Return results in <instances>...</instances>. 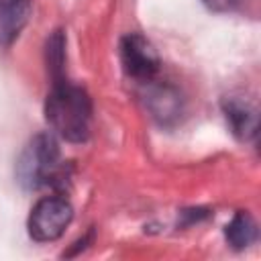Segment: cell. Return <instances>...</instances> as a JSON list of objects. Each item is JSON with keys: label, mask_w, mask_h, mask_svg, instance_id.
Listing matches in <instances>:
<instances>
[{"label": "cell", "mask_w": 261, "mask_h": 261, "mask_svg": "<svg viewBox=\"0 0 261 261\" xmlns=\"http://www.w3.org/2000/svg\"><path fill=\"white\" fill-rule=\"evenodd\" d=\"M92 104L80 86L69 84L67 80L51 84V92L45 100V118L51 128L71 143H82L90 133Z\"/></svg>", "instance_id": "1"}, {"label": "cell", "mask_w": 261, "mask_h": 261, "mask_svg": "<svg viewBox=\"0 0 261 261\" xmlns=\"http://www.w3.org/2000/svg\"><path fill=\"white\" fill-rule=\"evenodd\" d=\"M145 104L151 116L161 124H171L181 116V94L169 84H149Z\"/></svg>", "instance_id": "5"}, {"label": "cell", "mask_w": 261, "mask_h": 261, "mask_svg": "<svg viewBox=\"0 0 261 261\" xmlns=\"http://www.w3.org/2000/svg\"><path fill=\"white\" fill-rule=\"evenodd\" d=\"M210 8H214V10H226V8H230L237 0H204Z\"/></svg>", "instance_id": "10"}, {"label": "cell", "mask_w": 261, "mask_h": 261, "mask_svg": "<svg viewBox=\"0 0 261 261\" xmlns=\"http://www.w3.org/2000/svg\"><path fill=\"white\" fill-rule=\"evenodd\" d=\"M59 171H61V161L55 139L51 135L33 137L16 163L18 181L29 190H37L47 184H53Z\"/></svg>", "instance_id": "2"}, {"label": "cell", "mask_w": 261, "mask_h": 261, "mask_svg": "<svg viewBox=\"0 0 261 261\" xmlns=\"http://www.w3.org/2000/svg\"><path fill=\"white\" fill-rule=\"evenodd\" d=\"M224 237L232 249H245L257 239V224L249 212H237L224 228Z\"/></svg>", "instance_id": "8"}, {"label": "cell", "mask_w": 261, "mask_h": 261, "mask_svg": "<svg viewBox=\"0 0 261 261\" xmlns=\"http://www.w3.org/2000/svg\"><path fill=\"white\" fill-rule=\"evenodd\" d=\"M71 216H73V210L65 198H59V196L41 198L31 210L29 232L35 241H41V243L55 241L67 228V224L71 222Z\"/></svg>", "instance_id": "3"}, {"label": "cell", "mask_w": 261, "mask_h": 261, "mask_svg": "<svg viewBox=\"0 0 261 261\" xmlns=\"http://www.w3.org/2000/svg\"><path fill=\"white\" fill-rule=\"evenodd\" d=\"M222 108L232 133L241 141H251L257 137V110L247 100L230 96L222 102Z\"/></svg>", "instance_id": "6"}, {"label": "cell", "mask_w": 261, "mask_h": 261, "mask_svg": "<svg viewBox=\"0 0 261 261\" xmlns=\"http://www.w3.org/2000/svg\"><path fill=\"white\" fill-rule=\"evenodd\" d=\"M120 63L130 77L151 82L159 69V55L151 41L139 33H130L120 41Z\"/></svg>", "instance_id": "4"}, {"label": "cell", "mask_w": 261, "mask_h": 261, "mask_svg": "<svg viewBox=\"0 0 261 261\" xmlns=\"http://www.w3.org/2000/svg\"><path fill=\"white\" fill-rule=\"evenodd\" d=\"M29 18V0H0V43H10Z\"/></svg>", "instance_id": "7"}, {"label": "cell", "mask_w": 261, "mask_h": 261, "mask_svg": "<svg viewBox=\"0 0 261 261\" xmlns=\"http://www.w3.org/2000/svg\"><path fill=\"white\" fill-rule=\"evenodd\" d=\"M65 39L61 31H55L47 41V69L51 75V84L65 80Z\"/></svg>", "instance_id": "9"}]
</instances>
